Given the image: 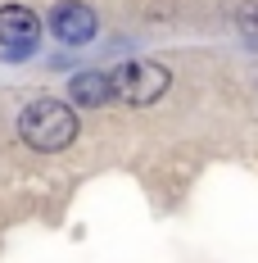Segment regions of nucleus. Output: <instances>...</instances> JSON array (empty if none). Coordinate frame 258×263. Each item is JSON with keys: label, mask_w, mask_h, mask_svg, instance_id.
Returning a JSON list of instances; mask_svg holds the SVG:
<instances>
[{"label": "nucleus", "mask_w": 258, "mask_h": 263, "mask_svg": "<svg viewBox=\"0 0 258 263\" xmlns=\"http://www.w3.org/2000/svg\"><path fill=\"white\" fill-rule=\"evenodd\" d=\"M168 86H172V73L154 64V59H127L123 68H113V91H118V100L123 105H154L158 96H168Z\"/></svg>", "instance_id": "obj_2"}, {"label": "nucleus", "mask_w": 258, "mask_h": 263, "mask_svg": "<svg viewBox=\"0 0 258 263\" xmlns=\"http://www.w3.org/2000/svg\"><path fill=\"white\" fill-rule=\"evenodd\" d=\"M68 100L82 109H100L109 100H118V91H113V73H104V68H91V73H77V78L68 82Z\"/></svg>", "instance_id": "obj_5"}, {"label": "nucleus", "mask_w": 258, "mask_h": 263, "mask_svg": "<svg viewBox=\"0 0 258 263\" xmlns=\"http://www.w3.org/2000/svg\"><path fill=\"white\" fill-rule=\"evenodd\" d=\"M18 136H23V145L41 150V155L68 150L77 141V114L68 100H32L18 114Z\"/></svg>", "instance_id": "obj_1"}, {"label": "nucleus", "mask_w": 258, "mask_h": 263, "mask_svg": "<svg viewBox=\"0 0 258 263\" xmlns=\"http://www.w3.org/2000/svg\"><path fill=\"white\" fill-rule=\"evenodd\" d=\"M95 27H100L95 9L82 5V0H59V5L50 9V32L64 41V46H86V41L95 36Z\"/></svg>", "instance_id": "obj_4"}, {"label": "nucleus", "mask_w": 258, "mask_h": 263, "mask_svg": "<svg viewBox=\"0 0 258 263\" xmlns=\"http://www.w3.org/2000/svg\"><path fill=\"white\" fill-rule=\"evenodd\" d=\"M36 36H41V18L27 9V5H0V46L9 59H23L36 50Z\"/></svg>", "instance_id": "obj_3"}]
</instances>
